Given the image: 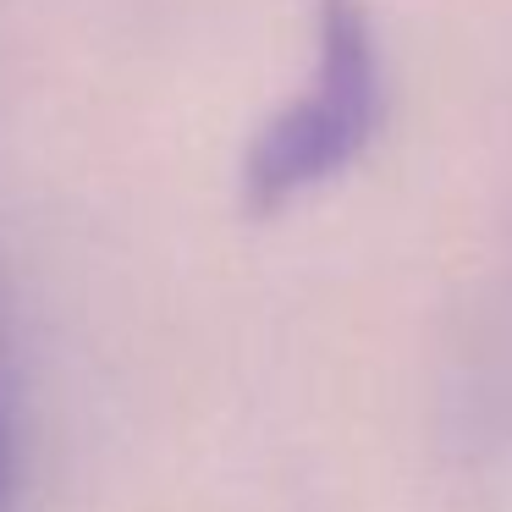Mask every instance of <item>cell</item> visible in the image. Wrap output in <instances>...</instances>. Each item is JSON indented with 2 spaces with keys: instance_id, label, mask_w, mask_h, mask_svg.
Returning a JSON list of instances; mask_svg holds the SVG:
<instances>
[{
  "instance_id": "6da1fadb",
  "label": "cell",
  "mask_w": 512,
  "mask_h": 512,
  "mask_svg": "<svg viewBox=\"0 0 512 512\" xmlns=\"http://www.w3.org/2000/svg\"><path fill=\"white\" fill-rule=\"evenodd\" d=\"M386 72L369 12L358 0H320V34H314L309 89L254 138L243 188L259 215L314 193L358 160V149L380 127Z\"/></svg>"
}]
</instances>
